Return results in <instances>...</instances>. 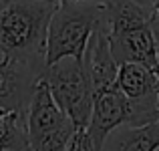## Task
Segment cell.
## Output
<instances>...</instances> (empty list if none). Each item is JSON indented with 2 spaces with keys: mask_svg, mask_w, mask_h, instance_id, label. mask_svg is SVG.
Instances as JSON below:
<instances>
[{
  "mask_svg": "<svg viewBox=\"0 0 159 151\" xmlns=\"http://www.w3.org/2000/svg\"><path fill=\"white\" fill-rule=\"evenodd\" d=\"M57 6L54 0H0V53L43 71L47 28Z\"/></svg>",
  "mask_w": 159,
  "mask_h": 151,
  "instance_id": "obj_1",
  "label": "cell"
},
{
  "mask_svg": "<svg viewBox=\"0 0 159 151\" xmlns=\"http://www.w3.org/2000/svg\"><path fill=\"white\" fill-rule=\"evenodd\" d=\"M103 8L107 40L115 62H139L159 75L151 12L135 0H103Z\"/></svg>",
  "mask_w": 159,
  "mask_h": 151,
  "instance_id": "obj_2",
  "label": "cell"
},
{
  "mask_svg": "<svg viewBox=\"0 0 159 151\" xmlns=\"http://www.w3.org/2000/svg\"><path fill=\"white\" fill-rule=\"evenodd\" d=\"M103 22H105L103 2L97 0L61 2L48 20L44 66L66 57L83 58L91 36Z\"/></svg>",
  "mask_w": 159,
  "mask_h": 151,
  "instance_id": "obj_3",
  "label": "cell"
},
{
  "mask_svg": "<svg viewBox=\"0 0 159 151\" xmlns=\"http://www.w3.org/2000/svg\"><path fill=\"white\" fill-rule=\"evenodd\" d=\"M40 79L48 87L54 103L69 115L75 129H87L93 107V85L83 58L66 57L47 65Z\"/></svg>",
  "mask_w": 159,
  "mask_h": 151,
  "instance_id": "obj_4",
  "label": "cell"
},
{
  "mask_svg": "<svg viewBox=\"0 0 159 151\" xmlns=\"http://www.w3.org/2000/svg\"><path fill=\"white\" fill-rule=\"evenodd\" d=\"M75 131L73 121L54 103L48 87L39 77L26 107L28 151H66Z\"/></svg>",
  "mask_w": 159,
  "mask_h": 151,
  "instance_id": "obj_5",
  "label": "cell"
},
{
  "mask_svg": "<svg viewBox=\"0 0 159 151\" xmlns=\"http://www.w3.org/2000/svg\"><path fill=\"white\" fill-rule=\"evenodd\" d=\"M129 121H131V103L121 93L117 83L93 91V107H91L87 133L91 137L95 151H103L107 137L115 129L129 125Z\"/></svg>",
  "mask_w": 159,
  "mask_h": 151,
  "instance_id": "obj_6",
  "label": "cell"
},
{
  "mask_svg": "<svg viewBox=\"0 0 159 151\" xmlns=\"http://www.w3.org/2000/svg\"><path fill=\"white\" fill-rule=\"evenodd\" d=\"M43 71L14 62L0 53V109L26 111L34 83Z\"/></svg>",
  "mask_w": 159,
  "mask_h": 151,
  "instance_id": "obj_7",
  "label": "cell"
},
{
  "mask_svg": "<svg viewBox=\"0 0 159 151\" xmlns=\"http://www.w3.org/2000/svg\"><path fill=\"white\" fill-rule=\"evenodd\" d=\"M26 139V111L0 109V151H24Z\"/></svg>",
  "mask_w": 159,
  "mask_h": 151,
  "instance_id": "obj_8",
  "label": "cell"
},
{
  "mask_svg": "<svg viewBox=\"0 0 159 151\" xmlns=\"http://www.w3.org/2000/svg\"><path fill=\"white\" fill-rule=\"evenodd\" d=\"M115 151H159V119L143 125H125L115 141Z\"/></svg>",
  "mask_w": 159,
  "mask_h": 151,
  "instance_id": "obj_9",
  "label": "cell"
},
{
  "mask_svg": "<svg viewBox=\"0 0 159 151\" xmlns=\"http://www.w3.org/2000/svg\"><path fill=\"white\" fill-rule=\"evenodd\" d=\"M66 151H95L93 143H91V137H89V133H87V129H77V131L73 133Z\"/></svg>",
  "mask_w": 159,
  "mask_h": 151,
  "instance_id": "obj_10",
  "label": "cell"
},
{
  "mask_svg": "<svg viewBox=\"0 0 159 151\" xmlns=\"http://www.w3.org/2000/svg\"><path fill=\"white\" fill-rule=\"evenodd\" d=\"M151 28H153V36H155L157 54H159V18H153V16H151Z\"/></svg>",
  "mask_w": 159,
  "mask_h": 151,
  "instance_id": "obj_11",
  "label": "cell"
},
{
  "mask_svg": "<svg viewBox=\"0 0 159 151\" xmlns=\"http://www.w3.org/2000/svg\"><path fill=\"white\" fill-rule=\"evenodd\" d=\"M153 97H155V111H157V117H159V75H157V83H155V93H153Z\"/></svg>",
  "mask_w": 159,
  "mask_h": 151,
  "instance_id": "obj_12",
  "label": "cell"
},
{
  "mask_svg": "<svg viewBox=\"0 0 159 151\" xmlns=\"http://www.w3.org/2000/svg\"><path fill=\"white\" fill-rule=\"evenodd\" d=\"M151 16L159 18V0H151Z\"/></svg>",
  "mask_w": 159,
  "mask_h": 151,
  "instance_id": "obj_13",
  "label": "cell"
},
{
  "mask_svg": "<svg viewBox=\"0 0 159 151\" xmlns=\"http://www.w3.org/2000/svg\"><path fill=\"white\" fill-rule=\"evenodd\" d=\"M54 2H58V4H61V2H79V0H54Z\"/></svg>",
  "mask_w": 159,
  "mask_h": 151,
  "instance_id": "obj_14",
  "label": "cell"
},
{
  "mask_svg": "<svg viewBox=\"0 0 159 151\" xmlns=\"http://www.w3.org/2000/svg\"><path fill=\"white\" fill-rule=\"evenodd\" d=\"M24 151H28V147H26V149H24Z\"/></svg>",
  "mask_w": 159,
  "mask_h": 151,
  "instance_id": "obj_15",
  "label": "cell"
}]
</instances>
